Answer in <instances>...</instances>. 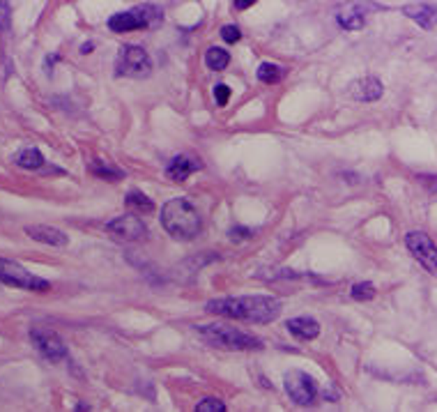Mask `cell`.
Segmentation results:
<instances>
[{
    "mask_svg": "<svg viewBox=\"0 0 437 412\" xmlns=\"http://www.w3.org/2000/svg\"><path fill=\"white\" fill-rule=\"evenodd\" d=\"M0 30L3 33L10 30V5H7V0H0Z\"/></svg>",
    "mask_w": 437,
    "mask_h": 412,
    "instance_id": "cell-27",
    "label": "cell"
},
{
    "mask_svg": "<svg viewBox=\"0 0 437 412\" xmlns=\"http://www.w3.org/2000/svg\"><path fill=\"white\" fill-rule=\"evenodd\" d=\"M92 49H94V44H92V42H85V44L81 46V53L87 55V53H92Z\"/></svg>",
    "mask_w": 437,
    "mask_h": 412,
    "instance_id": "cell-29",
    "label": "cell"
},
{
    "mask_svg": "<svg viewBox=\"0 0 437 412\" xmlns=\"http://www.w3.org/2000/svg\"><path fill=\"white\" fill-rule=\"evenodd\" d=\"M338 26L343 30H361L364 23H366V17H364V7L357 3H348L338 10L336 14Z\"/></svg>",
    "mask_w": 437,
    "mask_h": 412,
    "instance_id": "cell-14",
    "label": "cell"
},
{
    "mask_svg": "<svg viewBox=\"0 0 437 412\" xmlns=\"http://www.w3.org/2000/svg\"><path fill=\"white\" fill-rule=\"evenodd\" d=\"M150 69H152V60H150L145 49L131 46V44L122 46L120 55H117V74L131 76V78H143L150 74Z\"/></svg>",
    "mask_w": 437,
    "mask_h": 412,
    "instance_id": "cell-7",
    "label": "cell"
},
{
    "mask_svg": "<svg viewBox=\"0 0 437 412\" xmlns=\"http://www.w3.org/2000/svg\"><path fill=\"white\" fill-rule=\"evenodd\" d=\"M124 203L129 205V208H136L141 212H152V208H155L152 198H148L145 194L141 192V189H131V192L127 194Z\"/></svg>",
    "mask_w": 437,
    "mask_h": 412,
    "instance_id": "cell-20",
    "label": "cell"
},
{
    "mask_svg": "<svg viewBox=\"0 0 437 412\" xmlns=\"http://www.w3.org/2000/svg\"><path fill=\"white\" fill-rule=\"evenodd\" d=\"M90 171H92L97 178L106 180V182H117V180H122V178H124V171L115 169V166H110V164L101 162V159H94V162L90 164Z\"/></svg>",
    "mask_w": 437,
    "mask_h": 412,
    "instance_id": "cell-18",
    "label": "cell"
},
{
    "mask_svg": "<svg viewBox=\"0 0 437 412\" xmlns=\"http://www.w3.org/2000/svg\"><path fill=\"white\" fill-rule=\"evenodd\" d=\"M283 387L297 406H313L315 403L317 385L311 376L304 374V371H288L283 378Z\"/></svg>",
    "mask_w": 437,
    "mask_h": 412,
    "instance_id": "cell-8",
    "label": "cell"
},
{
    "mask_svg": "<svg viewBox=\"0 0 437 412\" xmlns=\"http://www.w3.org/2000/svg\"><path fill=\"white\" fill-rule=\"evenodd\" d=\"M219 35H221V39H224L226 44H237L242 39L240 28H237L235 23H228V26H224L219 30Z\"/></svg>",
    "mask_w": 437,
    "mask_h": 412,
    "instance_id": "cell-23",
    "label": "cell"
},
{
    "mask_svg": "<svg viewBox=\"0 0 437 412\" xmlns=\"http://www.w3.org/2000/svg\"><path fill=\"white\" fill-rule=\"evenodd\" d=\"M285 327H288L290 334L297 336L299 341H313V339H317V334H320V325H317V320L308 318V315L290 318L288 322H285Z\"/></svg>",
    "mask_w": 437,
    "mask_h": 412,
    "instance_id": "cell-15",
    "label": "cell"
},
{
    "mask_svg": "<svg viewBox=\"0 0 437 412\" xmlns=\"http://www.w3.org/2000/svg\"><path fill=\"white\" fill-rule=\"evenodd\" d=\"M30 341L37 348V353L42 355L44 360H49L53 364H60L67 360V346L65 341L60 339L58 332L46 329V327H33L30 329Z\"/></svg>",
    "mask_w": 437,
    "mask_h": 412,
    "instance_id": "cell-6",
    "label": "cell"
},
{
    "mask_svg": "<svg viewBox=\"0 0 437 412\" xmlns=\"http://www.w3.org/2000/svg\"><path fill=\"white\" fill-rule=\"evenodd\" d=\"M350 297L357 299V302H368V299L375 297V288H373V283L368 281H359L350 288Z\"/></svg>",
    "mask_w": 437,
    "mask_h": 412,
    "instance_id": "cell-22",
    "label": "cell"
},
{
    "mask_svg": "<svg viewBox=\"0 0 437 412\" xmlns=\"http://www.w3.org/2000/svg\"><path fill=\"white\" fill-rule=\"evenodd\" d=\"M26 235L35 242L49 244V247H67L69 244V237L65 233L58 231V228H53V226H44V224L26 226Z\"/></svg>",
    "mask_w": 437,
    "mask_h": 412,
    "instance_id": "cell-12",
    "label": "cell"
},
{
    "mask_svg": "<svg viewBox=\"0 0 437 412\" xmlns=\"http://www.w3.org/2000/svg\"><path fill=\"white\" fill-rule=\"evenodd\" d=\"M0 283L12 286V288H21V290H33V292L51 290V283L46 279L28 272L23 265L14 263V260H7V258H0Z\"/></svg>",
    "mask_w": 437,
    "mask_h": 412,
    "instance_id": "cell-5",
    "label": "cell"
},
{
    "mask_svg": "<svg viewBox=\"0 0 437 412\" xmlns=\"http://www.w3.org/2000/svg\"><path fill=\"white\" fill-rule=\"evenodd\" d=\"M258 3V0H235V10H249V7L251 5H256Z\"/></svg>",
    "mask_w": 437,
    "mask_h": 412,
    "instance_id": "cell-28",
    "label": "cell"
},
{
    "mask_svg": "<svg viewBox=\"0 0 437 412\" xmlns=\"http://www.w3.org/2000/svg\"><path fill=\"white\" fill-rule=\"evenodd\" d=\"M196 332L210 346L224 350H262V341L258 336L230 325H196Z\"/></svg>",
    "mask_w": 437,
    "mask_h": 412,
    "instance_id": "cell-3",
    "label": "cell"
},
{
    "mask_svg": "<svg viewBox=\"0 0 437 412\" xmlns=\"http://www.w3.org/2000/svg\"><path fill=\"white\" fill-rule=\"evenodd\" d=\"M205 62H208L212 72H221V69L228 67L230 53L226 49H221V46H212V49H208V55H205Z\"/></svg>",
    "mask_w": 437,
    "mask_h": 412,
    "instance_id": "cell-19",
    "label": "cell"
},
{
    "mask_svg": "<svg viewBox=\"0 0 437 412\" xmlns=\"http://www.w3.org/2000/svg\"><path fill=\"white\" fill-rule=\"evenodd\" d=\"M214 101H217L219 106H226L230 101V88L226 83H217L214 85Z\"/></svg>",
    "mask_w": 437,
    "mask_h": 412,
    "instance_id": "cell-25",
    "label": "cell"
},
{
    "mask_svg": "<svg viewBox=\"0 0 437 412\" xmlns=\"http://www.w3.org/2000/svg\"><path fill=\"white\" fill-rule=\"evenodd\" d=\"M382 83H380V78L375 76H366V78H359L354 85H352V94L359 101H375L382 97Z\"/></svg>",
    "mask_w": 437,
    "mask_h": 412,
    "instance_id": "cell-16",
    "label": "cell"
},
{
    "mask_svg": "<svg viewBox=\"0 0 437 412\" xmlns=\"http://www.w3.org/2000/svg\"><path fill=\"white\" fill-rule=\"evenodd\" d=\"M281 74H283L281 67L274 65V62H260V67H258V81L267 83V85L279 83Z\"/></svg>",
    "mask_w": 437,
    "mask_h": 412,
    "instance_id": "cell-21",
    "label": "cell"
},
{
    "mask_svg": "<svg viewBox=\"0 0 437 412\" xmlns=\"http://www.w3.org/2000/svg\"><path fill=\"white\" fill-rule=\"evenodd\" d=\"M224 410H226V403L219 399H203L196 406V412H224Z\"/></svg>",
    "mask_w": 437,
    "mask_h": 412,
    "instance_id": "cell-24",
    "label": "cell"
},
{
    "mask_svg": "<svg viewBox=\"0 0 437 412\" xmlns=\"http://www.w3.org/2000/svg\"><path fill=\"white\" fill-rule=\"evenodd\" d=\"M162 226L175 240H196L203 231V219L196 205L187 198H171L162 208Z\"/></svg>",
    "mask_w": 437,
    "mask_h": 412,
    "instance_id": "cell-2",
    "label": "cell"
},
{
    "mask_svg": "<svg viewBox=\"0 0 437 412\" xmlns=\"http://www.w3.org/2000/svg\"><path fill=\"white\" fill-rule=\"evenodd\" d=\"M14 162L26 171H37V169H42L44 166V155L39 152L37 148H23L21 152L14 157Z\"/></svg>",
    "mask_w": 437,
    "mask_h": 412,
    "instance_id": "cell-17",
    "label": "cell"
},
{
    "mask_svg": "<svg viewBox=\"0 0 437 412\" xmlns=\"http://www.w3.org/2000/svg\"><path fill=\"white\" fill-rule=\"evenodd\" d=\"M228 235H230V240L233 242H242V240H249V237L253 235V231L251 228H246V226H233Z\"/></svg>",
    "mask_w": 437,
    "mask_h": 412,
    "instance_id": "cell-26",
    "label": "cell"
},
{
    "mask_svg": "<svg viewBox=\"0 0 437 412\" xmlns=\"http://www.w3.org/2000/svg\"><path fill=\"white\" fill-rule=\"evenodd\" d=\"M162 21V7L159 5H138L129 12H117L108 19V28L113 33H134V30L150 28Z\"/></svg>",
    "mask_w": 437,
    "mask_h": 412,
    "instance_id": "cell-4",
    "label": "cell"
},
{
    "mask_svg": "<svg viewBox=\"0 0 437 412\" xmlns=\"http://www.w3.org/2000/svg\"><path fill=\"white\" fill-rule=\"evenodd\" d=\"M201 169H203V164L196 155H178V157H173V162L169 164L166 173H169V178L175 182H185Z\"/></svg>",
    "mask_w": 437,
    "mask_h": 412,
    "instance_id": "cell-11",
    "label": "cell"
},
{
    "mask_svg": "<svg viewBox=\"0 0 437 412\" xmlns=\"http://www.w3.org/2000/svg\"><path fill=\"white\" fill-rule=\"evenodd\" d=\"M403 14L408 19H412L417 23V26L431 30L437 26V7L435 5H428V3H412V5H405L403 7Z\"/></svg>",
    "mask_w": 437,
    "mask_h": 412,
    "instance_id": "cell-13",
    "label": "cell"
},
{
    "mask_svg": "<svg viewBox=\"0 0 437 412\" xmlns=\"http://www.w3.org/2000/svg\"><path fill=\"white\" fill-rule=\"evenodd\" d=\"M106 231L117 237V240H124V242H141L148 237V226L143 224V219L138 215H122V217H115L110 219L106 224Z\"/></svg>",
    "mask_w": 437,
    "mask_h": 412,
    "instance_id": "cell-10",
    "label": "cell"
},
{
    "mask_svg": "<svg viewBox=\"0 0 437 412\" xmlns=\"http://www.w3.org/2000/svg\"><path fill=\"white\" fill-rule=\"evenodd\" d=\"M205 311L214 315H224V318L244 320L267 325L281 315V302L267 295H242V297H221L210 299L205 304Z\"/></svg>",
    "mask_w": 437,
    "mask_h": 412,
    "instance_id": "cell-1",
    "label": "cell"
},
{
    "mask_svg": "<svg viewBox=\"0 0 437 412\" xmlns=\"http://www.w3.org/2000/svg\"><path fill=\"white\" fill-rule=\"evenodd\" d=\"M405 247L410 249L421 267H426L433 276H437V247L431 237L421 231H412L405 235Z\"/></svg>",
    "mask_w": 437,
    "mask_h": 412,
    "instance_id": "cell-9",
    "label": "cell"
}]
</instances>
